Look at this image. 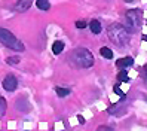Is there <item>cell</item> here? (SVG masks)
I'll return each instance as SVG.
<instances>
[{"label":"cell","instance_id":"13","mask_svg":"<svg viewBox=\"0 0 147 131\" xmlns=\"http://www.w3.org/2000/svg\"><path fill=\"white\" fill-rule=\"evenodd\" d=\"M55 91H57L58 97H67V95L70 94V90H68V88H59V86L55 88Z\"/></svg>","mask_w":147,"mask_h":131},{"label":"cell","instance_id":"8","mask_svg":"<svg viewBox=\"0 0 147 131\" xmlns=\"http://www.w3.org/2000/svg\"><path fill=\"white\" fill-rule=\"evenodd\" d=\"M63 49H64V42H61V40L54 42V45H52V52L54 54H59V52H63Z\"/></svg>","mask_w":147,"mask_h":131},{"label":"cell","instance_id":"9","mask_svg":"<svg viewBox=\"0 0 147 131\" xmlns=\"http://www.w3.org/2000/svg\"><path fill=\"white\" fill-rule=\"evenodd\" d=\"M89 27H91V31L95 33V34H98V33L101 31V24H100V21H97V20H94V21L89 24Z\"/></svg>","mask_w":147,"mask_h":131},{"label":"cell","instance_id":"19","mask_svg":"<svg viewBox=\"0 0 147 131\" xmlns=\"http://www.w3.org/2000/svg\"><path fill=\"white\" fill-rule=\"evenodd\" d=\"M77 119H79V122H85V119L82 116H77Z\"/></svg>","mask_w":147,"mask_h":131},{"label":"cell","instance_id":"3","mask_svg":"<svg viewBox=\"0 0 147 131\" xmlns=\"http://www.w3.org/2000/svg\"><path fill=\"white\" fill-rule=\"evenodd\" d=\"M0 42H2L5 46L11 48L13 51H24V43L20 42L9 30H6V29H0Z\"/></svg>","mask_w":147,"mask_h":131},{"label":"cell","instance_id":"11","mask_svg":"<svg viewBox=\"0 0 147 131\" xmlns=\"http://www.w3.org/2000/svg\"><path fill=\"white\" fill-rule=\"evenodd\" d=\"M16 109L24 112V110H30V106H28V103L25 100H18L16 101Z\"/></svg>","mask_w":147,"mask_h":131},{"label":"cell","instance_id":"20","mask_svg":"<svg viewBox=\"0 0 147 131\" xmlns=\"http://www.w3.org/2000/svg\"><path fill=\"white\" fill-rule=\"evenodd\" d=\"M143 40H147V34H143Z\"/></svg>","mask_w":147,"mask_h":131},{"label":"cell","instance_id":"16","mask_svg":"<svg viewBox=\"0 0 147 131\" xmlns=\"http://www.w3.org/2000/svg\"><path fill=\"white\" fill-rule=\"evenodd\" d=\"M6 63L7 64H18L20 63V58L18 57H9V58L6 60Z\"/></svg>","mask_w":147,"mask_h":131},{"label":"cell","instance_id":"15","mask_svg":"<svg viewBox=\"0 0 147 131\" xmlns=\"http://www.w3.org/2000/svg\"><path fill=\"white\" fill-rule=\"evenodd\" d=\"M117 77H119V81H122V82H128L129 79H128V73L125 72V70H122L119 75H117Z\"/></svg>","mask_w":147,"mask_h":131},{"label":"cell","instance_id":"7","mask_svg":"<svg viewBox=\"0 0 147 131\" xmlns=\"http://www.w3.org/2000/svg\"><path fill=\"white\" fill-rule=\"evenodd\" d=\"M132 58L131 57H126V58H120V60H117V63H116V66L117 67H128V66H132Z\"/></svg>","mask_w":147,"mask_h":131},{"label":"cell","instance_id":"17","mask_svg":"<svg viewBox=\"0 0 147 131\" xmlns=\"http://www.w3.org/2000/svg\"><path fill=\"white\" fill-rule=\"evenodd\" d=\"M76 27H77V29H85V27H86V22H85V21H77V22H76Z\"/></svg>","mask_w":147,"mask_h":131},{"label":"cell","instance_id":"10","mask_svg":"<svg viewBox=\"0 0 147 131\" xmlns=\"http://www.w3.org/2000/svg\"><path fill=\"white\" fill-rule=\"evenodd\" d=\"M36 6L40 11H48L49 9V2L48 0H36Z\"/></svg>","mask_w":147,"mask_h":131},{"label":"cell","instance_id":"6","mask_svg":"<svg viewBox=\"0 0 147 131\" xmlns=\"http://www.w3.org/2000/svg\"><path fill=\"white\" fill-rule=\"evenodd\" d=\"M135 14H137V11H131V12H128L126 14V16H128V18H129V21H131V27H140V25H141V20L140 18H135Z\"/></svg>","mask_w":147,"mask_h":131},{"label":"cell","instance_id":"12","mask_svg":"<svg viewBox=\"0 0 147 131\" xmlns=\"http://www.w3.org/2000/svg\"><path fill=\"white\" fill-rule=\"evenodd\" d=\"M100 54L104 57V58H109V60L113 58V52H111V49H110V48H106V46L100 49Z\"/></svg>","mask_w":147,"mask_h":131},{"label":"cell","instance_id":"18","mask_svg":"<svg viewBox=\"0 0 147 131\" xmlns=\"http://www.w3.org/2000/svg\"><path fill=\"white\" fill-rule=\"evenodd\" d=\"M115 92H116L117 95H120V97H123V92H122V90H120V88H119L117 85L115 86Z\"/></svg>","mask_w":147,"mask_h":131},{"label":"cell","instance_id":"5","mask_svg":"<svg viewBox=\"0 0 147 131\" xmlns=\"http://www.w3.org/2000/svg\"><path fill=\"white\" fill-rule=\"evenodd\" d=\"M31 2L33 0H18L15 5V11L16 12H25L31 6Z\"/></svg>","mask_w":147,"mask_h":131},{"label":"cell","instance_id":"4","mask_svg":"<svg viewBox=\"0 0 147 131\" xmlns=\"http://www.w3.org/2000/svg\"><path fill=\"white\" fill-rule=\"evenodd\" d=\"M16 85H18V81H16V77L13 75H7L3 79V88L6 91H9V92L16 90Z\"/></svg>","mask_w":147,"mask_h":131},{"label":"cell","instance_id":"14","mask_svg":"<svg viewBox=\"0 0 147 131\" xmlns=\"http://www.w3.org/2000/svg\"><path fill=\"white\" fill-rule=\"evenodd\" d=\"M5 113H6V100L0 97V116H3Z\"/></svg>","mask_w":147,"mask_h":131},{"label":"cell","instance_id":"2","mask_svg":"<svg viewBox=\"0 0 147 131\" xmlns=\"http://www.w3.org/2000/svg\"><path fill=\"white\" fill-rule=\"evenodd\" d=\"M109 36L113 40V43H116L117 46H123L126 45V42L129 40V33L125 27L119 24H111L109 27Z\"/></svg>","mask_w":147,"mask_h":131},{"label":"cell","instance_id":"1","mask_svg":"<svg viewBox=\"0 0 147 131\" xmlns=\"http://www.w3.org/2000/svg\"><path fill=\"white\" fill-rule=\"evenodd\" d=\"M70 61H71V64L77 69H88L94 64V57L92 54L88 51V49H85V48H77L71 52V55H70Z\"/></svg>","mask_w":147,"mask_h":131}]
</instances>
